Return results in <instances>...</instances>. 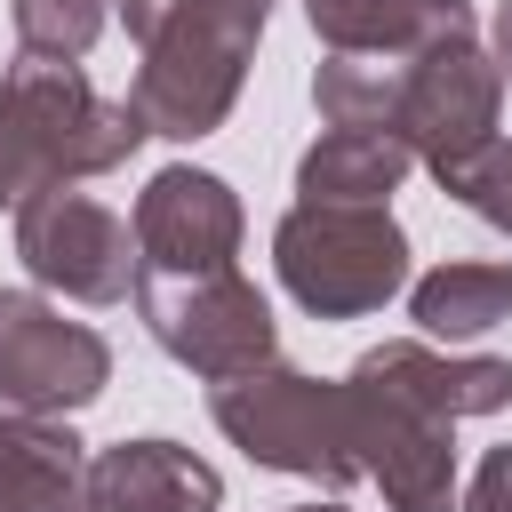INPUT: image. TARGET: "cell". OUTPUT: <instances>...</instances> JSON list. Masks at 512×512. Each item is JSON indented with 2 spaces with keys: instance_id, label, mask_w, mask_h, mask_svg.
Here are the masks:
<instances>
[{
  "instance_id": "obj_1",
  "label": "cell",
  "mask_w": 512,
  "mask_h": 512,
  "mask_svg": "<svg viewBox=\"0 0 512 512\" xmlns=\"http://www.w3.org/2000/svg\"><path fill=\"white\" fill-rule=\"evenodd\" d=\"M144 144V120L128 96H104L80 64L16 56L0 72V208H24L32 192L88 184L128 168Z\"/></svg>"
},
{
  "instance_id": "obj_2",
  "label": "cell",
  "mask_w": 512,
  "mask_h": 512,
  "mask_svg": "<svg viewBox=\"0 0 512 512\" xmlns=\"http://www.w3.org/2000/svg\"><path fill=\"white\" fill-rule=\"evenodd\" d=\"M264 24H272V0H168L128 80L144 136H168V144L216 136L248 88Z\"/></svg>"
},
{
  "instance_id": "obj_3",
  "label": "cell",
  "mask_w": 512,
  "mask_h": 512,
  "mask_svg": "<svg viewBox=\"0 0 512 512\" xmlns=\"http://www.w3.org/2000/svg\"><path fill=\"white\" fill-rule=\"evenodd\" d=\"M208 416H216V432H224L248 464H264V472L312 480V488H328V496L360 480L344 384H328V376H304V368H288V360H264V368H248V376L208 384Z\"/></svg>"
},
{
  "instance_id": "obj_4",
  "label": "cell",
  "mask_w": 512,
  "mask_h": 512,
  "mask_svg": "<svg viewBox=\"0 0 512 512\" xmlns=\"http://www.w3.org/2000/svg\"><path fill=\"white\" fill-rule=\"evenodd\" d=\"M272 272L312 320H368L408 288V232L392 208L296 200L272 224Z\"/></svg>"
},
{
  "instance_id": "obj_5",
  "label": "cell",
  "mask_w": 512,
  "mask_h": 512,
  "mask_svg": "<svg viewBox=\"0 0 512 512\" xmlns=\"http://www.w3.org/2000/svg\"><path fill=\"white\" fill-rule=\"evenodd\" d=\"M136 312H144L152 344L176 368H192L200 384H224V376L280 360V320L240 264H224V272H136Z\"/></svg>"
},
{
  "instance_id": "obj_6",
  "label": "cell",
  "mask_w": 512,
  "mask_h": 512,
  "mask_svg": "<svg viewBox=\"0 0 512 512\" xmlns=\"http://www.w3.org/2000/svg\"><path fill=\"white\" fill-rule=\"evenodd\" d=\"M496 112H504V72H496V56H488L472 32L400 56L392 136H400L408 160H424L440 184H448V176L496 136Z\"/></svg>"
},
{
  "instance_id": "obj_7",
  "label": "cell",
  "mask_w": 512,
  "mask_h": 512,
  "mask_svg": "<svg viewBox=\"0 0 512 512\" xmlns=\"http://www.w3.org/2000/svg\"><path fill=\"white\" fill-rule=\"evenodd\" d=\"M16 264L32 272V288L72 296V304H120L136 296V232L120 208H104L80 184L32 192L16 208Z\"/></svg>"
},
{
  "instance_id": "obj_8",
  "label": "cell",
  "mask_w": 512,
  "mask_h": 512,
  "mask_svg": "<svg viewBox=\"0 0 512 512\" xmlns=\"http://www.w3.org/2000/svg\"><path fill=\"white\" fill-rule=\"evenodd\" d=\"M112 384V344L88 320H64L40 288H0V408L80 416Z\"/></svg>"
},
{
  "instance_id": "obj_9",
  "label": "cell",
  "mask_w": 512,
  "mask_h": 512,
  "mask_svg": "<svg viewBox=\"0 0 512 512\" xmlns=\"http://www.w3.org/2000/svg\"><path fill=\"white\" fill-rule=\"evenodd\" d=\"M336 384H344L360 480L384 488V512H456V424L400 400L392 384L352 376V368Z\"/></svg>"
},
{
  "instance_id": "obj_10",
  "label": "cell",
  "mask_w": 512,
  "mask_h": 512,
  "mask_svg": "<svg viewBox=\"0 0 512 512\" xmlns=\"http://www.w3.org/2000/svg\"><path fill=\"white\" fill-rule=\"evenodd\" d=\"M128 232H136V272H224V264H240L248 208L216 168L176 160V168L144 176Z\"/></svg>"
},
{
  "instance_id": "obj_11",
  "label": "cell",
  "mask_w": 512,
  "mask_h": 512,
  "mask_svg": "<svg viewBox=\"0 0 512 512\" xmlns=\"http://www.w3.org/2000/svg\"><path fill=\"white\" fill-rule=\"evenodd\" d=\"M352 376L392 384L400 400H416V408H432V416H448V424L496 416V408L512 400V360H496V352H440V344H424V336H384V344H368V352L352 360Z\"/></svg>"
},
{
  "instance_id": "obj_12",
  "label": "cell",
  "mask_w": 512,
  "mask_h": 512,
  "mask_svg": "<svg viewBox=\"0 0 512 512\" xmlns=\"http://www.w3.org/2000/svg\"><path fill=\"white\" fill-rule=\"evenodd\" d=\"M88 512H224V472L184 440H112L88 456Z\"/></svg>"
},
{
  "instance_id": "obj_13",
  "label": "cell",
  "mask_w": 512,
  "mask_h": 512,
  "mask_svg": "<svg viewBox=\"0 0 512 512\" xmlns=\"http://www.w3.org/2000/svg\"><path fill=\"white\" fill-rule=\"evenodd\" d=\"M0 512H88V440L64 416L0 408Z\"/></svg>"
},
{
  "instance_id": "obj_14",
  "label": "cell",
  "mask_w": 512,
  "mask_h": 512,
  "mask_svg": "<svg viewBox=\"0 0 512 512\" xmlns=\"http://www.w3.org/2000/svg\"><path fill=\"white\" fill-rule=\"evenodd\" d=\"M304 24L328 56H416L472 32V0H304Z\"/></svg>"
},
{
  "instance_id": "obj_15",
  "label": "cell",
  "mask_w": 512,
  "mask_h": 512,
  "mask_svg": "<svg viewBox=\"0 0 512 512\" xmlns=\"http://www.w3.org/2000/svg\"><path fill=\"white\" fill-rule=\"evenodd\" d=\"M408 144L384 128H320L312 152L296 160V200L320 208H392V192L408 184Z\"/></svg>"
},
{
  "instance_id": "obj_16",
  "label": "cell",
  "mask_w": 512,
  "mask_h": 512,
  "mask_svg": "<svg viewBox=\"0 0 512 512\" xmlns=\"http://www.w3.org/2000/svg\"><path fill=\"white\" fill-rule=\"evenodd\" d=\"M408 320L432 344H472V336L504 328L512 320V264H496V256L432 264L424 280H408Z\"/></svg>"
},
{
  "instance_id": "obj_17",
  "label": "cell",
  "mask_w": 512,
  "mask_h": 512,
  "mask_svg": "<svg viewBox=\"0 0 512 512\" xmlns=\"http://www.w3.org/2000/svg\"><path fill=\"white\" fill-rule=\"evenodd\" d=\"M392 96H400V56H328L312 72V112L328 128H384L392 136Z\"/></svg>"
},
{
  "instance_id": "obj_18",
  "label": "cell",
  "mask_w": 512,
  "mask_h": 512,
  "mask_svg": "<svg viewBox=\"0 0 512 512\" xmlns=\"http://www.w3.org/2000/svg\"><path fill=\"white\" fill-rule=\"evenodd\" d=\"M16 48L48 56V64H80L96 48V32L112 24V0H8Z\"/></svg>"
},
{
  "instance_id": "obj_19",
  "label": "cell",
  "mask_w": 512,
  "mask_h": 512,
  "mask_svg": "<svg viewBox=\"0 0 512 512\" xmlns=\"http://www.w3.org/2000/svg\"><path fill=\"white\" fill-rule=\"evenodd\" d=\"M440 192H448V200H464L488 232H504V240H512V136H488V144H480V152H472Z\"/></svg>"
},
{
  "instance_id": "obj_20",
  "label": "cell",
  "mask_w": 512,
  "mask_h": 512,
  "mask_svg": "<svg viewBox=\"0 0 512 512\" xmlns=\"http://www.w3.org/2000/svg\"><path fill=\"white\" fill-rule=\"evenodd\" d=\"M456 512H512V440H504V448H488V456L472 464V480H464Z\"/></svg>"
},
{
  "instance_id": "obj_21",
  "label": "cell",
  "mask_w": 512,
  "mask_h": 512,
  "mask_svg": "<svg viewBox=\"0 0 512 512\" xmlns=\"http://www.w3.org/2000/svg\"><path fill=\"white\" fill-rule=\"evenodd\" d=\"M112 16H120V24H128V40L144 48V40H152V24L168 16V0H112Z\"/></svg>"
},
{
  "instance_id": "obj_22",
  "label": "cell",
  "mask_w": 512,
  "mask_h": 512,
  "mask_svg": "<svg viewBox=\"0 0 512 512\" xmlns=\"http://www.w3.org/2000/svg\"><path fill=\"white\" fill-rule=\"evenodd\" d=\"M488 56H496V72L512 80V0H496V24H488Z\"/></svg>"
},
{
  "instance_id": "obj_23",
  "label": "cell",
  "mask_w": 512,
  "mask_h": 512,
  "mask_svg": "<svg viewBox=\"0 0 512 512\" xmlns=\"http://www.w3.org/2000/svg\"><path fill=\"white\" fill-rule=\"evenodd\" d=\"M288 512H352V504H344V496H328V504L312 496V504H288Z\"/></svg>"
}]
</instances>
